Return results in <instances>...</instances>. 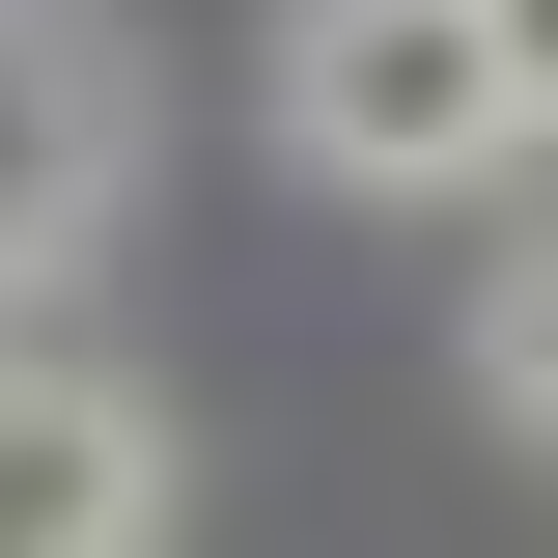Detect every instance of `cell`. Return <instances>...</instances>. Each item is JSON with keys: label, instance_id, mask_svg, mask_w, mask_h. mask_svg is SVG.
Returning <instances> with one entry per match:
<instances>
[{"label": "cell", "instance_id": "1", "mask_svg": "<svg viewBox=\"0 0 558 558\" xmlns=\"http://www.w3.org/2000/svg\"><path fill=\"white\" fill-rule=\"evenodd\" d=\"M279 140L336 196H475L531 140V57H502V0H279Z\"/></svg>", "mask_w": 558, "mask_h": 558}, {"label": "cell", "instance_id": "2", "mask_svg": "<svg viewBox=\"0 0 558 558\" xmlns=\"http://www.w3.org/2000/svg\"><path fill=\"white\" fill-rule=\"evenodd\" d=\"M112 196H140V57L84 0H0V279H57Z\"/></svg>", "mask_w": 558, "mask_h": 558}, {"label": "cell", "instance_id": "3", "mask_svg": "<svg viewBox=\"0 0 558 558\" xmlns=\"http://www.w3.org/2000/svg\"><path fill=\"white\" fill-rule=\"evenodd\" d=\"M168 531V418L112 363H0V558H140Z\"/></svg>", "mask_w": 558, "mask_h": 558}, {"label": "cell", "instance_id": "4", "mask_svg": "<svg viewBox=\"0 0 558 558\" xmlns=\"http://www.w3.org/2000/svg\"><path fill=\"white\" fill-rule=\"evenodd\" d=\"M475 391H502V447H558V223L475 279Z\"/></svg>", "mask_w": 558, "mask_h": 558}, {"label": "cell", "instance_id": "5", "mask_svg": "<svg viewBox=\"0 0 558 558\" xmlns=\"http://www.w3.org/2000/svg\"><path fill=\"white\" fill-rule=\"evenodd\" d=\"M502 57H531V140H558V0H502Z\"/></svg>", "mask_w": 558, "mask_h": 558}]
</instances>
